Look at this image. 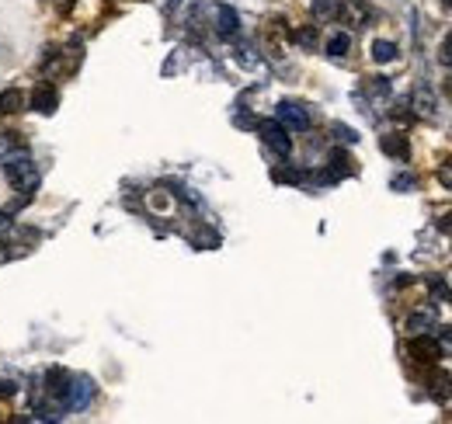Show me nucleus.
I'll use <instances>...</instances> for the list:
<instances>
[{
    "instance_id": "22",
    "label": "nucleus",
    "mask_w": 452,
    "mask_h": 424,
    "mask_svg": "<svg viewBox=\"0 0 452 424\" xmlns=\"http://www.w3.org/2000/svg\"><path fill=\"white\" fill-rule=\"evenodd\" d=\"M275 181H303L299 171H275Z\"/></svg>"
},
{
    "instance_id": "18",
    "label": "nucleus",
    "mask_w": 452,
    "mask_h": 424,
    "mask_svg": "<svg viewBox=\"0 0 452 424\" xmlns=\"http://www.w3.org/2000/svg\"><path fill=\"white\" fill-rule=\"evenodd\" d=\"M296 42H299V45H317V31H313V28H299V31H296Z\"/></svg>"
},
{
    "instance_id": "10",
    "label": "nucleus",
    "mask_w": 452,
    "mask_h": 424,
    "mask_svg": "<svg viewBox=\"0 0 452 424\" xmlns=\"http://www.w3.org/2000/svg\"><path fill=\"white\" fill-rule=\"evenodd\" d=\"M428 386H432V400L442 404V400H449V393H452V376L449 372H435Z\"/></svg>"
},
{
    "instance_id": "15",
    "label": "nucleus",
    "mask_w": 452,
    "mask_h": 424,
    "mask_svg": "<svg viewBox=\"0 0 452 424\" xmlns=\"http://www.w3.org/2000/svg\"><path fill=\"white\" fill-rule=\"evenodd\" d=\"M21 105H25V98L18 91H4L0 94V115H11V111H18Z\"/></svg>"
},
{
    "instance_id": "29",
    "label": "nucleus",
    "mask_w": 452,
    "mask_h": 424,
    "mask_svg": "<svg viewBox=\"0 0 452 424\" xmlns=\"http://www.w3.org/2000/svg\"><path fill=\"white\" fill-rule=\"evenodd\" d=\"M11 226V219H7V212H0V229H7Z\"/></svg>"
},
{
    "instance_id": "25",
    "label": "nucleus",
    "mask_w": 452,
    "mask_h": 424,
    "mask_svg": "<svg viewBox=\"0 0 452 424\" xmlns=\"http://www.w3.org/2000/svg\"><path fill=\"white\" fill-rule=\"evenodd\" d=\"M74 3H77V0H56V10L67 14V10H74Z\"/></svg>"
},
{
    "instance_id": "26",
    "label": "nucleus",
    "mask_w": 452,
    "mask_h": 424,
    "mask_svg": "<svg viewBox=\"0 0 452 424\" xmlns=\"http://www.w3.org/2000/svg\"><path fill=\"white\" fill-rule=\"evenodd\" d=\"M442 59H446V63H452V35L446 38V45H442Z\"/></svg>"
},
{
    "instance_id": "20",
    "label": "nucleus",
    "mask_w": 452,
    "mask_h": 424,
    "mask_svg": "<svg viewBox=\"0 0 452 424\" xmlns=\"http://www.w3.org/2000/svg\"><path fill=\"white\" fill-rule=\"evenodd\" d=\"M11 150H14V139H11V132H0V160H4Z\"/></svg>"
},
{
    "instance_id": "23",
    "label": "nucleus",
    "mask_w": 452,
    "mask_h": 424,
    "mask_svg": "<svg viewBox=\"0 0 452 424\" xmlns=\"http://www.w3.org/2000/svg\"><path fill=\"white\" fill-rule=\"evenodd\" d=\"M414 185V178L411 174H400V178H393V192H404V188H411Z\"/></svg>"
},
{
    "instance_id": "9",
    "label": "nucleus",
    "mask_w": 452,
    "mask_h": 424,
    "mask_svg": "<svg viewBox=\"0 0 452 424\" xmlns=\"http://www.w3.org/2000/svg\"><path fill=\"white\" fill-rule=\"evenodd\" d=\"M379 146H383V153H390V157H397V160H407V153H411L404 136H383Z\"/></svg>"
},
{
    "instance_id": "6",
    "label": "nucleus",
    "mask_w": 452,
    "mask_h": 424,
    "mask_svg": "<svg viewBox=\"0 0 452 424\" xmlns=\"http://www.w3.org/2000/svg\"><path fill=\"white\" fill-rule=\"evenodd\" d=\"M212 14H216V35L219 38H233L240 31V17H237V10L230 3H216Z\"/></svg>"
},
{
    "instance_id": "16",
    "label": "nucleus",
    "mask_w": 452,
    "mask_h": 424,
    "mask_svg": "<svg viewBox=\"0 0 452 424\" xmlns=\"http://www.w3.org/2000/svg\"><path fill=\"white\" fill-rule=\"evenodd\" d=\"M338 7H341L338 0H313V14H317V17H324V21H327V17H334V14H338Z\"/></svg>"
},
{
    "instance_id": "8",
    "label": "nucleus",
    "mask_w": 452,
    "mask_h": 424,
    "mask_svg": "<svg viewBox=\"0 0 452 424\" xmlns=\"http://www.w3.org/2000/svg\"><path fill=\"white\" fill-rule=\"evenodd\" d=\"M355 167H352V157L348 153H331V171L324 174V181H338V178H345V174H352Z\"/></svg>"
},
{
    "instance_id": "19",
    "label": "nucleus",
    "mask_w": 452,
    "mask_h": 424,
    "mask_svg": "<svg viewBox=\"0 0 452 424\" xmlns=\"http://www.w3.org/2000/svg\"><path fill=\"white\" fill-rule=\"evenodd\" d=\"M439 181H442L446 188H452V157L442 164V167H439Z\"/></svg>"
},
{
    "instance_id": "24",
    "label": "nucleus",
    "mask_w": 452,
    "mask_h": 424,
    "mask_svg": "<svg viewBox=\"0 0 452 424\" xmlns=\"http://www.w3.org/2000/svg\"><path fill=\"white\" fill-rule=\"evenodd\" d=\"M334 132H338V139H345V143H355L359 136L352 132V129H345V125H334Z\"/></svg>"
},
{
    "instance_id": "17",
    "label": "nucleus",
    "mask_w": 452,
    "mask_h": 424,
    "mask_svg": "<svg viewBox=\"0 0 452 424\" xmlns=\"http://www.w3.org/2000/svg\"><path fill=\"white\" fill-rule=\"evenodd\" d=\"M414 108H418L421 115H432V108H435L432 94H428V91H418V94H414Z\"/></svg>"
},
{
    "instance_id": "13",
    "label": "nucleus",
    "mask_w": 452,
    "mask_h": 424,
    "mask_svg": "<svg viewBox=\"0 0 452 424\" xmlns=\"http://www.w3.org/2000/svg\"><path fill=\"white\" fill-rule=\"evenodd\" d=\"M372 59H376V63H390V59H397V45H393V42H386V38L372 42Z\"/></svg>"
},
{
    "instance_id": "2",
    "label": "nucleus",
    "mask_w": 452,
    "mask_h": 424,
    "mask_svg": "<svg viewBox=\"0 0 452 424\" xmlns=\"http://www.w3.org/2000/svg\"><path fill=\"white\" fill-rule=\"evenodd\" d=\"M258 132H261L265 146L275 150L278 157H289V153H292V139H289V132H285V125H282V122H261V125H258Z\"/></svg>"
},
{
    "instance_id": "3",
    "label": "nucleus",
    "mask_w": 452,
    "mask_h": 424,
    "mask_svg": "<svg viewBox=\"0 0 452 424\" xmlns=\"http://www.w3.org/2000/svg\"><path fill=\"white\" fill-rule=\"evenodd\" d=\"M90 400H94V383H90L88 376H77V379H70V386H67V397H63V404H67L70 411H84Z\"/></svg>"
},
{
    "instance_id": "1",
    "label": "nucleus",
    "mask_w": 452,
    "mask_h": 424,
    "mask_svg": "<svg viewBox=\"0 0 452 424\" xmlns=\"http://www.w3.org/2000/svg\"><path fill=\"white\" fill-rule=\"evenodd\" d=\"M4 174H7V181H11L14 188H21L25 195H32V192L39 188V167H35V160H32L25 150H11V153L4 157Z\"/></svg>"
},
{
    "instance_id": "7",
    "label": "nucleus",
    "mask_w": 452,
    "mask_h": 424,
    "mask_svg": "<svg viewBox=\"0 0 452 424\" xmlns=\"http://www.w3.org/2000/svg\"><path fill=\"white\" fill-rule=\"evenodd\" d=\"M56 105H60V94H56V87H49V84H42V87L32 94V108L42 111V115H53Z\"/></svg>"
},
{
    "instance_id": "27",
    "label": "nucleus",
    "mask_w": 452,
    "mask_h": 424,
    "mask_svg": "<svg viewBox=\"0 0 452 424\" xmlns=\"http://www.w3.org/2000/svg\"><path fill=\"white\" fill-rule=\"evenodd\" d=\"M439 226H442L446 233H452V212H449V215H442V222H439Z\"/></svg>"
},
{
    "instance_id": "4",
    "label": "nucleus",
    "mask_w": 452,
    "mask_h": 424,
    "mask_svg": "<svg viewBox=\"0 0 452 424\" xmlns=\"http://www.w3.org/2000/svg\"><path fill=\"white\" fill-rule=\"evenodd\" d=\"M411 358H414V362H421V365H435V362L442 358V348H439V341H435V337H428V334H414V341H411Z\"/></svg>"
},
{
    "instance_id": "14",
    "label": "nucleus",
    "mask_w": 452,
    "mask_h": 424,
    "mask_svg": "<svg viewBox=\"0 0 452 424\" xmlns=\"http://www.w3.org/2000/svg\"><path fill=\"white\" fill-rule=\"evenodd\" d=\"M67 386H70V376H67L63 369H49V393L67 397Z\"/></svg>"
},
{
    "instance_id": "28",
    "label": "nucleus",
    "mask_w": 452,
    "mask_h": 424,
    "mask_svg": "<svg viewBox=\"0 0 452 424\" xmlns=\"http://www.w3.org/2000/svg\"><path fill=\"white\" fill-rule=\"evenodd\" d=\"M442 344H449L452 348V327H442Z\"/></svg>"
},
{
    "instance_id": "5",
    "label": "nucleus",
    "mask_w": 452,
    "mask_h": 424,
    "mask_svg": "<svg viewBox=\"0 0 452 424\" xmlns=\"http://www.w3.org/2000/svg\"><path fill=\"white\" fill-rule=\"evenodd\" d=\"M278 122L285 129H292V132H306L310 129V111L303 105H296V101H282L278 105Z\"/></svg>"
},
{
    "instance_id": "11",
    "label": "nucleus",
    "mask_w": 452,
    "mask_h": 424,
    "mask_svg": "<svg viewBox=\"0 0 452 424\" xmlns=\"http://www.w3.org/2000/svg\"><path fill=\"white\" fill-rule=\"evenodd\" d=\"M407 330H411V334H428V330H435V317H432L428 310L411 313V320H407Z\"/></svg>"
},
{
    "instance_id": "12",
    "label": "nucleus",
    "mask_w": 452,
    "mask_h": 424,
    "mask_svg": "<svg viewBox=\"0 0 452 424\" xmlns=\"http://www.w3.org/2000/svg\"><path fill=\"white\" fill-rule=\"evenodd\" d=\"M348 49H352V35H348V31H338V35H331V42H327V52H331L334 59L348 56Z\"/></svg>"
},
{
    "instance_id": "21",
    "label": "nucleus",
    "mask_w": 452,
    "mask_h": 424,
    "mask_svg": "<svg viewBox=\"0 0 452 424\" xmlns=\"http://www.w3.org/2000/svg\"><path fill=\"white\" fill-rule=\"evenodd\" d=\"M369 91H372V94H386V91H390V84H386L383 77H372V84H369Z\"/></svg>"
}]
</instances>
